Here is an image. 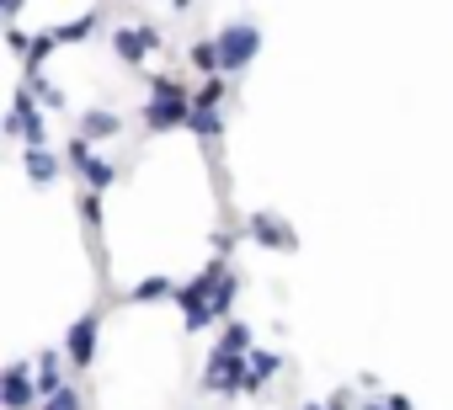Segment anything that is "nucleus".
Returning <instances> with one entry per match:
<instances>
[{
  "mask_svg": "<svg viewBox=\"0 0 453 410\" xmlns=\"http://www.w3.org/2000/svg\"><path fill=\"white\" fill-rule=\"evenodd\" d=\"M150 80V102H144V128L150 133H171V128H187L192 123V86L176 80V75H144Z\"/></svg>",
  "mask_w": 453,
  "mask_h": 410,
  "instance_id": "nucleus-1",
  "label": "nucleus"
},
{
  "mask_svg": "<svg viewBox=\"0 0 453 410\" xmlns=\"http://www.w3.org/2000/svg\"><path fill=\"white\" fill-rule=\"evenodd\" d=\"M65 165H70V171L81 176V192H96V197H102V192H107V186H112V181L123 176V171H118V160L96 155V149H91V144H86L81 133L70 139V149H65Z\"/></svg>",
  "mask_w": 453,
  "mask_h": 410,
  "instance_id": "nucleus-2",
  "label": "nucleus"
},
{
  "mask_svg": "<svg viewBox=\"0 0 453 410\" xmlns=\"http://www.w3.org/2000/svg\"><path fill=\"white\" fill-rule=\"evenodd\" d=\"M6 128L12 139H22V149H49V123H43V107L33 91H17L12 96V112H6Z\"/></svg>",
  "mask_w": 453,
  "mask_h": 410,
  "instance_id": "nucleus-3",
  "label": "nucleus"
},
{
  "mask_svg": "<svg viewBox=\"0 0 453 410\" xmlns=\"http://www.w3.org/2000/svg\"><path fill=\"white\" fill-rule=\"evenodd\" d=\"M197 389L213 394V399H235V394H246V357L213 352V357L203 362V383H197Z\"/></svg>",
  "mask_w": 453,
  "mask_h": 410,
  "instance_id": "nucleus-4",
  "label": "nucleus"
},
{
  "mask_svg": "<svg viewBox=\"0 0 453 410\" xmlns=\"http://www.w3.org/2000/svg\"><path fill=\"white\" fill-rule=\"evenodd\" d=\"M219 54H224V75H241V70L262 54V33H257L251 22L224 27V33H219Z\"/></svg>",
  "mask_w": 453,
  "mask_h": 410,
  "instance_id": "nucleus-5",
  "label": "nucleus"
},
{
  "mask_svg": "<svg viewBox=\"0 0 453 410\" xmlns=\"http://www.w3.org/2000/svg\"><path fill=\"white\" fill-rule=\"evenodd\" d=\"M96 330H102V315L96 309H86L81 320H70V330H65V357H70V368H91L96 362Z\"/></svg>",
  "mask_w": 453,
  "mask_h": 410,
  "instance_id": "nucleus-6",
  "label": "nucleus"
},
{
  "mask_svg": "<svg viewBox=\"0 0 453 410\" xmlns=\"http://www.w3.org/2000/svg\"><path fill=\"white\" fill-rule=\"evenodd\" d=\"M160 49H165L160 27H118V33H112V54H118L123 65H144V59L160 54Z\"/></svg>",
  "mask_w": 453,
  "mask_h": 410,
  "instance_id": "nucleus-7",
  "label": "nucleus"
},
{
  "mask_svg": "<svg viewBox=\"0 0 453 410\" xmlns=\"http://www.w3.org/2000/svg\"><path fill=\"white\" fill-rule=\"evenodd\" d=\"M33 399H43L38 378H33V362H12L6 373H0V405H6V410H27Z\"/></svg>",
  "mask_w": 453,
  "mask_h": 410,
  "instance_id": "nucleus-8",
  "label": "nucleus"
},
{
  "mask_svg": "<svg viewBox=\"0 0 453 410\" xmlns=\"http://www.w3.org/2000/svg\"><path fill=\"white\" fill-rule=\"evenodd\" d=\"M246 235H251L257 246H267V251H294V246H299V235H294L278 214H267V209H257V214L246 219Z\"/></svg>",
  "mask_w": 453,
  "mask_h": 410,
  "instance_id": "nucleus-9",
  "label": "nucleus"
},
{
  "mask_svg": "<svg viewBox=\"0 0 453 410\" xmlns=\"http://www.w3.org/2000/svg\"><path fill=\"white\" fill-rule=\"evenodd\" d=\"M123 112H112V107H86L81 112V123H75V133L86 139V144H107V139H123Z\"/></svg>",
  "mask_w": 453,
  "mask_h": 410,
  "instance_id": "nucleus-10",
  "label": "nucleus"
},
{
  "mask_svg": "<svg viewBox=\"0 0 453 410\" xmlns=\"http://www.w3.org/2000/svg\"><path fill=\"white\" fill-rule=\"evenodd\" d=\"M59 362H70V357L54 352V346H43V352L33 357V378H38V394H43V399H54L59 389H70V378L59 373Z\"/></svg>",
  "mask_w": 453,
  "mask_h": 410,
  "instance_id": "nucleus-11",
  "label": "nucleus"
},
{
  "mask_svg": "<svg viewBox=\"0 0 453 410\" xmlns=\"http://www.w3.org/2000/svg\"><path fill=\"white\" fill-rule=\"evenodd\" d=\"M273 373H283V357H278V352H262V346H257V352L246 357V394H262V389L273 383Z\"/></svg>",
  "mask_w": 453,
  "mask_h": 410,
  "instance_id": "nucleus-12",
  "label": "nucleus"
},
{
  "mask_svg": "<svg viewBox=\"0 0 453 410\" xmlns=\"http://www.w3.org/2000/svg\"><path fill=\"white\" fill-rule=\"evenodd\" d=\"M22 165H27V181H38V186H54L65 171L54 149H22Z\"/></svg>",
  "mask_w": 453,
  "mask_h": 410,
  "instance_id": "nucleus-13",
  "label": "nucleus"
},
{
  "mask_svg": "<svg viewBox=\"0 0 453 410\" xmlns=\"http://www.w3.org/2000/svg\"><path fill=\"white\" fill-rule=\"evenodd\" d=\"M187 59H192V70H197L203 80L224 75V54H219V38H197V43L187 49Z\"/></svg>",
  "mask_w": 453,
  "mask_h": 410,
  "instance_id": "nucleus-14",
  "label": "nucleus"
},
{
  "mask_svg": "<svg viewBox=\"0 0 453 410\" xmlns=\"http://www.w3.org/2000/svg\"><path fill=\"white\" fill-rule=\"evenodd\" d=\"M213 352H230V357H251V352H257V336H251V325H246V320H230V325L219 330V346H213Z\"/></svg>",
  "mask_w": 453,
  "mask_h": 410,
  "instance_id": "nucleus-15",
  "label": "nucleus"
},
{
  "mask_svg": "<svg viewBox=\"0 0 453 410\" xmlns=\"http://www.w3.org/2000/svg\"><path fill=\"white\" fill-rule=\"evenodd\" d=\"M176 288L181 283H171L165 272H155V277H144V283L128 288V304H160V299H176Z\"/></svg>",
  "mask_w": 453,
  "mask_h": 410,
  "instance_id": "nucleus-16",
  "label": "nucleus"
},
{
  "mask_svg": "<svg viewBox=\"0 0 453 410\" xmlns=\"http://www.w3.org/2000/svg\"><path fill=\"white\" fill-rule=\"evenodd\" d=\"M203 144H213L219 133H224V118H219V107H192V123H187Z\"/></svg>",
  "mask_w": 453,
  "mask_h": 410,
  "instance_id": "nucleus-17",
  "label": "nucleus"
},
{
  "mask_svg": "<svg viewBox=\"0 0 453 410\" xmlns=\"http://www.w3.org/2000/svg\"><path fill=\"white\" fill-rule=\"evenodd\" d=\"M22 91H33L49 112H65V91H59V86H49L43 75H27V80H22Z\"/></svg>",
  "mask_w": 453,
  "mask_h": 410,
  "instance_id": "nucleus-18",
  "label": "nucleus"
},
{
  "mask_svg": "<svg viewBox=\"0 0 453 410\" xmlns=\"http://www.w3.org/2000/svg\"><path fill=\"white\" fill-rule=\"evenodd\" d=\"M96 22H102V11H86V17L65 22V27H59V43H86V38L96 33Z\"/></svg>",
  "mask_w": 453,
  "mask_h": 410,
  "instance_id": "nucleus-19",
  "label": "nucleus"
},
{
  "mask_svg": "<svg viewBox=\"0 0 453 410\" xmlns=\"http://www.w3.org/2000/svg\"><path fill=\"white\" fill-rule=\"evenodd\" d=\"M224 96H230V80H224V75H213V80H203V86H197L192 107H224Z\"/></svg>",
  "mask_w": 453,
  "mask_h": 410,
  "instance_id": "nucleus-20",
  "label": "nucleus"
},
{
  "mask_svg": "<svg viewBox=\"0 0 453 410\" xmlns=\"http://www.w3.org/2000/svg\"><path fill=\"white\" fill-rule=\"evenodd\" d=\"M59 49V33H38L33 38V54H27V75H43V59Z\"/></svg>",
  "mask_w": 453,
  "mask_h": 410,
  "instance_id": "nucleus-21",
  "label": "nucleus"
},
{
  "mask_svg": "<svg viewBox=\"0 0 453 410\" xmlns=\"http://www.w3.org/2000/svg\"><path fill=\"white\" fill-rule=\"evenodd\" d=\"M43 410H86V399H81V389L70 383V389H59L54 399H43Z\"/></svg>",
  "mask_w": 453,
  "mask_h": 410,
  "instance_id": "nucleus-22",
  "label": "nucleus"
},
{
  "mask_svg": "<svg viewBox=\"0 0 453 410\" xmlns=\"http://www.w3.org/2000/svg\"><path fill=\"white\" fill-rule=\"evenodd\" d=\"M81 219H86L91 230H102V197H96V192H81Z\"/></svg>",
  "mask_w": 453,
  "mask_h": 410,
  "instance_id": "nucleus-23",
  "label": "nucleus"
},
{
  "mask_svg": "<svg viewBox=\"0 0 453 410\" xmlns=\"http://www.w3.org/2000/svg\"><path fill=\"white\" fill-rule=\"evenodd\" d=\"M326 410H357V394L352 389H331L326 394Z\"/></svg>",
  "mask_w": 453,
  "mask_h": 410,
  "instance_id": "nucleus-24",
  "label": "nucleus"
},
{
  "mask_svg": "<svg viewBox=\"0 0 453 410\" xmlns=\"http://www.w3.org/2000/svg\"><path fill=\"white\" fill-rule=\"evenodd\" d=\"M6 49H12V54H22V59H27V54H33V38H27V33H22V27H12V33H6Z\"/></svg>",
  "mask_w": 453,
  "mask_h": 410,
  "instance_id": "nucleus-25",
  "label": "nucleus"
},
{
  "mask_svg": "<svg viewBox=\"0 0 453 410\" xmlns=\"http://www.w3.org/2000/svg\"><path fill=\"white\" fill-rule=\"evenodd\" d=\"M299 410H326V399H310V405H299Z\"/></svg>",
  "mask_w": 453,
  "mask_h": 410,
  "instance_id": "nucleus-26",
  "label": "nucleus"
}]
</instances>
